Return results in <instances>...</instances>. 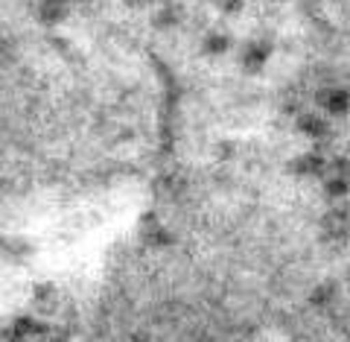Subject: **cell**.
<instances>
[{
	"label": "cell",
	"mask_w": 350,
	"mask_h": 342,
	"mask_svg": "<svg viewBox=\"0 0 350 342\" xmlns=\"http://www.w3.org/2000/svg\"><path fill=\"white\" fill-rule=\"evenodd\" d=\"M275 3H280V0H275Z\"/></svg>",
	"instance_id": "7"
},
{
	"label": "cell",
	"mask_w": 350,
	"mask_h": 342,
	"mask_svg": "<svg viewBox=\"0 0 350 342\" xmlns=\"http://www.w3.org/2000/svg\"><path fill=\"white\" fill-rule=\"evenodd\" d=\"M315 103H319V108L324 114L342 117L350 108V94L345 91V88H324V91H319V97H315Z\"/></svg>",
	"instance_id": "2"
},
{
	"label": "cell",
	"mask_w": 350,
	"mask_h": 342,
	"mask_svg": "<svg viewBox=\"0 0 350 342\" xmlns=\"http://www.w3.org/2000/svg\"><path fill=\"white\" fill-rule=\"evenodd\" d=\"M213 6L222 15H239L243 12V6H245V0H213Z\"/></svg>",
	"instance_id": "5"
},
{
	"label": "cell",
	"mask_w": 350,
	"mask_h": 342,
	"mask_svg": "<svg viewBox=\"0 0 350 342\" xmlns=\"http://www.w3.org/2000/svg\"><path fill=\"white\" fill-rule=\"evenodd\" d=\"M228 47H231V36L222 29H211L202 41V50L207 56H222V53H228Z\"/></svg>",
	"instance_id": "3"
},
{
	"label": "cell",
	"mask_w": 350,
	"mask_h": 342,
	"mask_svg": "<svg viewBox=\"0 0 350 342\" xmlns=\"http://www.w3.org/2000/svg\"><path fill=\"white\" fill-rule=\"evenodd\" d=\"M181 21V6H167L161 12V18H158V24L161 27H172V24H178Z\"/></svg>",
	"instance_id": "6"
},
{
	"label": "cell",
	"mask_w": 350,
	"mask_h": 342,
	"mask_svg": "<svg viewBox=\"0 0 350 342\" xmlns=\"http://www.w3.org/2000/svg\"><path fill=\"white\" fill-rule=\"evenodd\" d=\"M269 59H271V44L262 41V38H251V41H245L239 64H243L245 73H260L262 68H266Z\"/></svg>",
	"instance_id": "1"
},
{
	"label": "cell",
	"mask_w": 350,
	"mask_h": 342,
	"mask_svg": "<svg viewBox=\"0 0 350 342\" xmlns=\"http://www.w3.org/2000/svg\"><path fill=\"white\" fill-rule=\"evenodd\" d=\"M298 129L304 132L306 138H324L327 132H330V126H327V120H324V114H315V112H310V114H304L301 120H298Z\"/></svg>",
	"instance_id": "4"
}]
</instances>
